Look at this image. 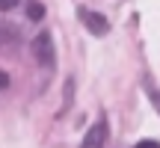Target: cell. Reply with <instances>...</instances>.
<instances>
[{
    "instance_id": "2",
    "label": "cell",
    "mask_w": 160,
    "mask_h": 148,
    "mask_svg": "<svg viewBox=\"0 0 160 148\" xmlns=\"http://www.w3.org/2000/svg\"><path fill=\"white\" fill-rule=\"evenodd\" d=\"M107 119H101V121H95V125L86 131V136H83V145L80 148H104V142H107Z\"/></svg>"
},
{
    "instance_id": "1",
    "label": "cell",
    "mask_w": 160,
    "mask_h": 148,
    "mask_svg": "<svg viewBox=\"0 0 160 148\" xmlns=\"http://www.w3.org/2000/svg\"><path fill=\"white\" fill-rule=\"evenodd\" d=\"M33 53H36V59H39L45 68H51V65H53L57 53H53V39H51V33H39V36H36V42H33Z\"/></svg>"
},
{
    "instance_id": "4",
    "label": "cell",
    "mask_w": 160,
    "mask_h": 148,
    "mask_svg": "<svg viewBox=\"0 0 160 148\" xmlns=\"http://www.w3.org/2000/svg\"><path fill=\"white\" fill-rule=\"evenodd\" d=\"M27 18L30 21H42V18H45V6H42L39 0H30L27 3Z\"/></svg>"
},
{
    "instance_id": "5",
    "label": "cell",
    "mask_w": 160,
    "mask_h": 148,
    "mask_svg": "<svg viewBox=\"0 0 160 148\" xmlns=\"http://www.w3.org/2000/svg\"><path fill=\"white\" fill-rule=\"evenodd\" d=\"M133 148H160V145H157V139H142V142H137Z\"/></svg>"
},
{
    "instance_id": "7",
    "label": "cell",
    "mask_w": 160,
    "mask_h": 148,
    "mask_svg": "<svg viewBox=\"0 0 160 148\" xmlns=\"http://www.w3.org/2000/svg\"><path fill=\"white\" fill-rule=\"evenodd\" d=\"M6 86H9V74L0 71V89H6Z\"/></svg>"
},
{
    "instance_id": "3",
    "label": "cell",
    "mask_w": 160,
    "mask_h": 148,
    "mask_svg": "<svg viewBox=\"0 0 160 148\" xmlns=\"http://www.w3.org/2000/svg\"><path fill=\"white\" fill-rule=\"evenodd\" d=\"M80 21H83L86 27L92 30V36H104V33L110 30L107 18H104V15H98V12H92V9H80Z\"/></svg>"
},
{
    "instance_id": "6",
    "label": "cell",
    "mask_w": 160,
    "mask_h": 148,
    "mask_svg": "<svg viewBox=\"0 0 160 148\" xmlns=\"http://www.w3.org/2000/svg\"><path fill=\"white\" fill-rule=\"evenodd\" d=\"M18 0H0V9H15Z\"/></svg>"
}]
</instances>
